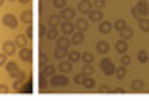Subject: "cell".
<instances>
[{"label":"cell","mask_w":149,"mask_h":101,"mask_svg":"<svg viewBox=\"0 0 149 101\" xmlns=\"http://www.w3.org/2000/svg\"><path fill=\"white\" fill-rule=\"evenodd\" d=\"M138 59H140V63H147L149 53L145 52V50H140V52H138Z\"/></svg>","instance_id":"cell-33"},{"label":"cell","mask_w":149,"mask_h":101,"mask_svg":"<svg viewBox=\"0 0 149 101\" xmlns=\"http://www.w3.org/2000/svg\"><path fill=\"white\" fill-rule=\"evenodd\" d=\"M113 92H115V93H124V92H126V90H124V88H115Z\"/></svg>","instance_id":"cell-49"},{"label":"cell","mask_w":149,"mask_h":101,"mask_svg":"<svg viewBox=\"0 0 149 101\" xmlns=\"http://www.w3.org/2000/svg\"><path fill=\"white\" fill-rule=\"evenodd\" d=\"M59 23H61L59 15H48V19H46V25L48 27H59Z\"/></svg>","instance_id":"cell-18"},{"label":"cell","mask_w":149,"mask_h":101,"mask_svg":"<svg viewBox=\"0 0 149 101\" xmlns=\"http://www.w3.org/2000/svg\"><path fill=\"white\" fill-rule=\"evenodd\" d=\"M115 50H117L118 53H126V50H128V40H118L117 44H115Z\"/></svg>","instance_id":"cell-17"},{"label":"cell","mask_w":149,"mask_h":101,"mask_svg":"<svg viewBox=\"0 0 149 101\" xmlns=\"http://www.w3.org/2000/svg\"><path fill=\"white\" fill-rule=\"evenodd\" d=\"M80 86H84V88H88V90H92L94 86H96V80H94V76H84Z\"/></svg>","instance_id":"cell-20"},{"label":"cell","mask_w":149,"mask_h":101,"mask_svg":"<svg viewBox=\"0 0 149 101\" xmlns=\"http://www.w3.org/2000/svg\"><path fill=\"white\" fill-rule=\"evenodd\" d=\"M84 76H94L96 75V69L92 67V63H84V67H82V71H80Z\"/></svg>","instance_id":"cell-19"},{"label":"cell","mask_w":149,"mask_h":101,"mask_svg":"<svg viewBox=\"0 0 149 101\" xmlns=\"http://www.w3.org/2000/svg\"><path fill=\"white\" fill-rule=\"evenodd\" d=\"M6 71H8V73H10V75H12V73H13V71H15V69H17V63H15V61H6Z\"/></svg>","instance_id":"cell-34"},{"label":"cell","mask_w":149,"mask_h":101,"mask_svg":"<svg viewBox=\"0 0 149 101\" xmlns=\"http://www.w3.org/2000/svg\"><path fill=\"white\" fill-rule=\"evenodd\" d=\"M6 61H8V55L2 52V53H0V67H4V65H6Z\"/></svg>","instance_id":"cell-42"},{"label":"cell","mask_w":149,"mask_h":101,"mask_svg":"<svg viewBox=\"0 0 149 101\" xmlns=\"http://www.w3.org/2000/svg\"><path fill=\"white\" fill-rule=\"evenodd\" d=\"M124 27H126V21H124V19H117V21L113 23V29H115V31H123Z\"/></svg>","instance_id":"cell-32"},{"label":"cell","mask_w":149,"mask_h":101,"mask_svg":"<svg viewBox=\"0 0 149 101\" xmlns=\"http://www.w3.org/2000/svg\"><path fill=\"white\" fill-rule=\"evenodd\" d=\"M80 61H84V63H92V61H94V53H90V52L80 53Z\"/></svg>","instance_id":"cell-31"},{"label":"cell","mask_w":149,"mask_h":101,"mask_svg":"<svg viewBox=\"0 0 149 101\" xmlns=\"http://www.w3.org/2000/svg\"><path fill=\"white\" fill-rule=\"evenodd\" d=\"M67 82H69V78H67L65 75H52L50 76V84L52 86H56V88H61V86H67Z\"/></svg>","instance_id":"cell-2"},{"label":"cell","mask_w":149,"mask_h":101,"mask_svg":"<svg viewBox=\"0 0 149 101\" xmlns=\"http://www.w3.org/2000/svg\"><path fill=\"white\" fill-rule=\"evenodd\" d=\"M40 92H44V90L48 88V76H40V84H38Z\"/></svg>","instance_id":"cell-35"},{"label":"cell","mask_w":149,"mask_h":101,"mask_svg":"<svg viewBox=\"0 0 149 101\" xmlns=\"http://www.w3.org/2000/svg\"><path fill=\"white\" fill-rule=\"evenodd\" d=\"M2 23H4L6 27H10V29H17V25H19L17 17H15L13 13H6V15H2Z\"/></svg>","instance_id":"cell-4"},{"label":"cell","mask_w":149,"mask_h":101,"mask_svg":"<svg viewBox=\"0 0 149 101\" xmlns=\"http://www.w3.org/2000/svg\"><path fill=\"white\" fill-rule=\"evenodd\" d=\"M44 36H46L48 40H56L57 36H59V29H57V27H48L46 33H44Z\"/></svg>","instance_id":"cell-15"},{"label":"cell","mask_w":149,"mask_h":101,"mask_svg":"<svg viewBox=\"0 0 149 101\" xmlns=\"http://www.w3.org/2000/svg\"><path fill=\"white\" fill-rule=\"evenodd\" d=\"M138 23H140V29H141V33H149V19H147V17H141Z\"/></svg>","instance_id":"cell-30"},{"label":"cell","mask_w":149,"mask_h":101,"mask_svg":"<svg viewBox=\"0 0 149 101\" xmlns=\"http://www.w3.org/2000/svg\"><path fill=\"white\" fill-rule=\"evenodd\" d=\"M132 15H134V17H136L138 21H140V19H141V15H140V12H138V10H136V6L132 8Z\"/></svg>","instance_id":"cell-46"},{"label":"cell","mask_w":149,"mask_h":101,"mask_svg":"<svg viewBox=\"0 0 149 101\" xmlns=\"http://www.w3.org/2000/svg\"><path fill=\"white\" fill-rule=\"evenodd\" d=\"M100 69H101V73H103L105 76H113V75H115V69H117V67H115V63L111 61V59L103 57V59L100 61Z\"/></svg>","instance_id":"cell-1"},{"label":"cell","mask_w":149,"mask_h":101,"mask_svg":"<svg viewBox=\"0 0 149 101\" xmlns=\"http://www.w3.org/2000/svg\"><path fill=\"white\" fill-rule=\"evenodd\" d=\"M56 42H57V46H59V48H65V50H69L71 48V38L69 36H57L56 38Z\"/></svg>","instance_id":"cell-14"},{"label":"cell","mask_w":149,"mask_h":101,"mask_svg":"<svg viewBox=\"0 0 149 101\" xmlns=\"http://www.w3.org/2000/svg\"><path fill=\"white\" fill-rule=\"evenodd\" d=\"M100 92H101V93H111L113 90H111L109 86H107V84H103V86H100Z\"/></svg>","instance_id":"cell-41"},{"label":"cell","mask_w":149,"mask_h":101,"mask_svg":"<svg viewBox=\"0 0 149 101\" xmlns=\"http://www.w3.org/2000/svg\"><path fill=\"white\" fill-rule=\"evenodd\" d=\"M88 21H94V23L103 21V13H101L100 10H92V12L88 13Z\"/></svg>","instance_id":"cell-13"},{"label":"cell","mask_w":149,"mask_h":101,"mask_svg":"<svg viewBox=\"0 0 149 101\" xmlns=\"http://www.w3.org/2000/svg\"><path fill=\"white\" fill-rule=\"evenodd\" d=\"M19 21L27 23V25H31V21H33V13H31V10H25V12L21 13V17H19Z\"/></svg>","instance_id":"cell-22"},{"label":"cell","mask_w":149,"mask_h":101,"mask_svg":"<svg viewBox=\"0 0 149 101\" xmlns=\"http://www.w3.org/2000/svg\"><path fill=\"white\" fill-rule=\"evenodd\" d=\"M12 78H25V71H21V69L17 67V69L12 73Z\"/></svg>","instance_id":"cell-36"},{"label":"cell","mask_w":149,"mask_h":101,"mask_svg":"<svg viewBox=\"0 0 149 101\" xmlns=\"http://www.w3.org/2000/svg\"><path fill=\"white\" fill-rule=\"evenodd\" d=\"M19 59L25 63H31L33 61V52L29 46H23V48H19Z\"/></svg>","instance_id":"cell-6"},{"label":"cell","mask_w":149,"mask_h":101,"mask_svg":"<svg viewBox=\"0 0 149 101\" xmlns=\"http://www.w3.org/2000/svg\"><path fill=\"white\" fill-rule=\"evenodd\" d=\"M136 10L140 12L141 17H147V15H149V4H147V0H140V2L136 4Z\"/></svg>","instance_id":"cell-9"},{"label":"cell","mask_w":149,"mask_h":101,"mask_svg":"<svg viewBox=\"0 0 149 101\" xmlns=\"http://www.w3.org/2000/svg\"><path fill=\"white\" fill-rule=\"evenodd\" d=\"M31 90H33L31 82H27V84H21V88H19V92H31Z\"/></svg>","instance_id":"cell-40"},{"label":"cell","mask_w":149,"mask_h":101,"mask_svg":"<svg viewBox=\"0 0 149 101\" xmlns=\"http://www.w3.org/2000/svg\"><path fill=\"white\" fill-rule=\"evenodd\" d=\"M94 4H96V10H101L105 6V0H94Z\"/></svg>","instance_id":"cell-43"},{"label":"cell","mask_w":149,"mask_h":101,"mask_svg":"<svg viewBox=\"0 0 149 101\" xmlns=\"http://www.w3.org/2000/svg\"><path fill=\"white\" fill-rule=\"evenodd\" d=\"M2 4H4V0H0V6H2Z\"/></svg>","instance_id":"cell-51"},{"label":"cell","mask_w":149,"mask_h":101,"mask_svg":"<svg viewBox=\"0 0 149 101\" xmlns=\"http://www.w3.org/2000/svg\"><path fill=\"white\" fill-rule=\"evenodd\" d=\"M10 92V88L6 86V84H0V93H8Z\"/></svg>","instance_id":"cell-48"},{"label":"cell","mask_w":149,"mask_h":101,"mask_svg":"<svg viewBox=\"0 0 149 101\" xmlns=\"http://www.w3.org/2000/svg\"><path fill=\"white\" fill-rule=\"evenodd\" d=\"M19 2H21V4H29V2H31V0H19Z\"/></svg>","instance_id":"cell-50"},{"label":"cell","mask_w":149,"mask_h":101,"mask_svg":"<svg viewBox=\"0 0 149 101\" xmlns=\"http://www.w3.org/2000/svg\"><path fill=\"white\" fill-rule=\"evenodd\" d=\"M77 10L80 12V15H88V13L92 12V2L90 0H79V6H77Z\"/></svg>","instance_id":"cell-5"},{"label":"cell","mask_w":149,"mask_h":101,"mask_svg":"<svg viewBox=\"0 0 149 101\" xmlns=\"http://www.w3.org/2000/svg\"><path fill=\"white\" fill-rule=\"evenodd\" d=\"M145 88V84H143V80H140V78H136L134 82H132V90L134 92H141V90Z\"/></svg>","instance_id":"cell-27"},{"label":"cell","mask_w":149,"mask_h":101,"mask_svg":"<svg viewBox=\"0 0 149 101\" xmlns=\"http://www.w3.org/2000/svg\"><path fill=\"white\" fill-rule=\"evenodd\" d=\"M82 78H84L82 73H80V75H77V76H74V84H79V86H80V84H82Z\"/></svg>","instance_id":"cell-44"},{"label":"cell","mask_w":149,"mask_h":101,"mask_svg":"<svg viewBox=\"0 0 149 101\" xmlns=\"http://www.w3.org/2000/svg\"><path fill=\"white\" fill-rule=\"evenodd\" d=\"M67 59H69L71 63L80 61V52H67Z\"/></svg>","instance_id":"cell-29"},{"label":"cell","mask_w":149,"mask_h":101,"mask_svg":"<svg viewBox=\"0 0 149 101\" xmlns=\"http://www.w3.org/2000/svg\"><path fill=\"white\" fill-rule=\"evenodd\" d=\"M97 52L100 53H107L109 52V42H105V40H101V42H97Z\"/></svg>","instance_id":"cell-28"},{"label":"cell","mask_w":149,"mask_h":101,"mask_svg":"<svg viewBox=\"0 0 149 101\" xmlns=\"http://www.w3.org/2000/svg\"><path fill=\"white\" fill-rule=\"evenodd\" d=\"M40 65H44V63H48V55H46V53H40Z\"/></svg>","instance_id":"cell-45"},{"label":"cell","mask_w":149,"mask_h":101,"mask_svg":"<svg viewBox=\"0 0 149 101\" xmlns=\"http://www.w3.org/2000/svg\"><path fill=\"white\" fill-rule=\"evenodd\" d=\"M57 69L61 71L63 75H67V73H71V69H73V63H71L69 59H61V61H59V65H57Z\"/></svg>","instance_id":"cell-12"},{"label":"cell","mask_w":149,"mask_h":101,"mask_svg":"<svg viewBox=\"0 0 149 101\" xmlns=\"http://www.w3.org/2000/svg\"><path fill=\"white\" fill-rule=\"evenodd\" d=\"M97 31H100L101 35H107V33L113 31V23H111V21H105V19H103V21H100V27H97Z\"/></svg>","instance_id":"cell-10"},{"label":"cell","mask_w":149,"mask_h":101,"mask_svg":"<svg viewBox=\"0 0 149 101\" xmlns=\"http://www.w3.org/2000/svg\"><path fill=\"white\" fill-rule=\"evenodd\" d=\"M59 17H61V21H71V19L74 17V8H69V6L61 8V13H59Z\"/></svg>","instance_id":"cell-8"},{"label":"cell","mask_w":149,"mask_h":101,"mask_svg":"<svg viewBox=\"0 0 149 101\" xmlns=\"http://www.w3.org/2000/svg\"><path fill=\"white\" fill-rule=\"evenodd\" d=\"M118 33H120V38H123V40H130V38H132V35H134V31H132L128 25L124 27L123 31H118Z\"/></svg>","instance_id":"cell-23"},{"label":"cell","mask_w":149,"mask_h":101,"mask_svg":"<svg viewBox=\"0 0 149 101\" xmlns=\"http://www.w3.org/2000/svg\"><path fill=\"white\" fill-rule=\"evenodd\" d=\"M52 4L56 6V8H59V10H61V8H65L67 0H52Z\"/></svg>","instance_id":"cell-38"},{"label":"cell","mask_w":149,"mask_h":101,"mask_svg":"<svg viewBox=\"0 0 149 101\" xmlns=\"http://www.w3.org/2000/svg\"><path fill=\"white\" fill-rule=\"evenodd\" d=\"M40 73H42V76H52V75H56V67L50 65V63H44Z\"/></svg>","instance_id":"cell-16"},{"label":"cell","mask_w":149,"mask_h":101,"mask_svg":"<svg viewBox=\"0 0 149 101\" xmlns=\"http://www.w3.org/2000/svg\"><path fill=\"white\" fill-rule=\"evenodd\" d=\"M25 36H27L29 40L33 38V27H27V31H25Z\"/></svg>","instance_id":"cell-47"},{"label":"cell","mask_w":149,"mask_h":101,"mask_svg":"<svg viewBox=\"0 0 149 101\" xmlns=\"http://www.w3.org/2000/svg\"><path fill=\"white\" fill-rule=\"evenodd\" d=\"M130 61H132L130 55H128V53H123V57H120V65H123V67H128V65H130Z\"/></svg>","instance_id":"cell-37"},{"label":"cell","mask_w":149,"mask_h":101,"mask_svg":"<svg viewBox=\"0 0 149 101\" xmlns=\"http://www.w3.org/2000/svg\"><path fill=\"white\" fill-rule=\"evenodd\" d=\"M13 44H15V46H21V48H23V46L29 44V38H27L25 35H17V36H15V40H13Z\"/></svg>","instance_id":"cell-21"},{"label":"cell","mask_w":149,"mask_h":101,"mask_svg":"<svg viewBox=\"0 0 149 101\" xmlns=\"http://www.w3.org/2000/svg\"><path fill=\"white\" fill-rule=\"evenodd\" d=\"M23 80H25V78H15V82H13V90H15V92H19V88H21Z\"/></svg>","instance_id":"cell-39"},{"label":"cell","mask_w":149,"mask_h":101,"mask_svg":"<svg viewBox=\"0 0 149 101\" xmlns=\"http://www.w3.org/2000/svg\"><path fill=\"white\" fill-rule=\"evenodd\" d=\"M84 38H86V35H84L82 31H74L73 35H71V46H80L84 42Z\"/></svg>","instance_id":"cell-7"},{"label":"cell","mask_w":149,"mask_h":101,"mask_svg":"<svg viewBox=\"0 0 149 101\" xmlns=\"http://www.w3.org/2000/svg\"><path fill=\"white\" fill-rule=\"evenodd\" d=\"M57 29H59V33H61V35H65V36H71L74 31H77V29H74V23H73V21H61Z\"/></svg>","instance_id":"cell-3"},{"label":"cell","mask_w":149,"mask_h":101,"mask_svg":"<svg viewBox=\"0 0 149 101\" xmlns=\"http://www.w3.org/2000/svg\"><path fill=\"white\" fill-rule=\"evenodd\" d=\"M88 23H90V21H88L86 17H79L77 21H74V29L84 33V31H88Z\"/></svg>","instance_id":"cell-11"},{"label":"cell","mask_w":149,"mask_h":101,"mask_svg":"<svg viewBox=\"0 0 149 101\" xmlns=\"http://www.w3.org/2000/svg\"><path fill=\"white\" fill-rule=\"evenodd\" d=\"M115 76H117L118 80H123V78H126V67H117V69H115Z\"/></svg>","instance_id":"cell-26"},{"label":"cell","mask_w":149,"mask_h":101,"mask_svg":"<svg viewBox=\"0 0 149 101\" xmlns=\"http://www.w3.org/2000/svg\"><path fill=\"white\" fill-rule=\"evenodd\" d=\"M12 2H15V0H12Z\"/></svg>","instance_id":"cell-52"},{"label":"cell","mask_w":149,"mask_h":101,"mask_svg":"<svg viewBox=\"0 0 149 101\" xmlns=\"http://www.w3.org/2000/svg\"><path fill=\"white\" fill-rule=\"evenodd\" d=\"M4 53L6 55H13V53H15V44H13V42H4Z\"/></svg>","instance_id":"cell-24"},{"label":"cell","mask_w":149,"mask_h":101,"mask_svg":"<svg viewBox=\"0 0 149 101\" xmlns=\"http://www.w3.org/2000/svg\"><path fill=\"white\" fill-rule=\"evenodd\" d=\"M67 52H69V50L59 48V46H57L56 52H54V57H56V59H65V57H67Z\"/></svg>","instance_id":"cell-25"}]
</instances>
